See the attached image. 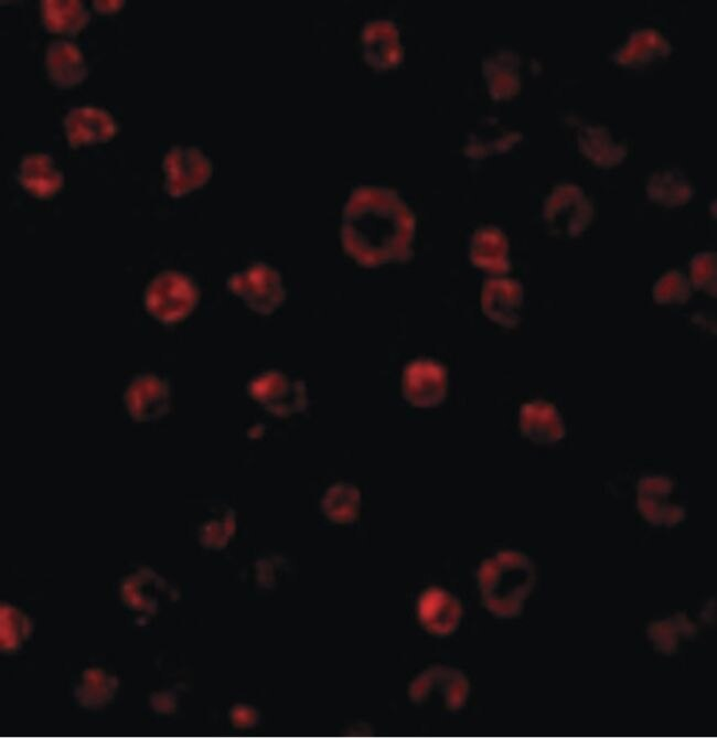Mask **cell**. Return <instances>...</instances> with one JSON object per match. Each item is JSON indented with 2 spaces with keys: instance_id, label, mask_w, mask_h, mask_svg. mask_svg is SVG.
Wrapping results in <instances>:
<instances>
[{
  "instance_id": "cell-10",
  "label": "cell",
  "mask_w": 717,
  "mask_h": 738,
  "mask_svg": "<svg viewBox=\"0 0 717 738\" xmlns=\"http://www.w3.org/2000/svg\"><path fill=\"white\" fill-rule=\"evenodd\" d=\"M590 216L587 199L575 186L557 188L546 201L545 217L556 233L576 235L586 227Z\"/></svg>"
},
{
  "instance_id": "cell-17",
  "label": "cell",
  "mask_w": 717,
  "mask_h": 738,
  "mask_svg": "<svg viewBox=\"0 0 717 738\" xmlns=\"http://www.w3.org/2000/svg\"><path fill=\"white\" fill-rule=\"evenodd\" d=\"M522 432L536 442H552L560 438L563 424L557 409L549 403L534 400L520 410Z\"/></svg>"
},
{
  "instance_id": "cell-7",
  "label": "cell",
  "mask_w": 717,
  "mask_h": 738,
  "mask_svg": "<svg viewBox=\"0 0 717 738\" xmlns=\"http://www.w3.org/2000/svg\"><path fill=\"white\" fill-rule=\"evenodd\" d=\"M248 392L267 410L279 416L302 411L308 404L304 383L276 370L256 376L249 383Z\"/></svg>"
},
{
  "instance_id": "cell-9",
  "label": "cell",
  "mask_w": 717,
  "mask_h": 738,
  "mask_svg": "<svg viewBox=\"0 0 717 738\" xmlns=\"http://www.w3.org/2000/svg\"><path fill=\"white\" fill-rule=\"evenodd\" d=\"M524 302L522 285L512 278L486 279L481 289L482 312L493 322L504 328H514L521 320Z\"/></svg>"
},
{
  "instance_id": "cell-2",
  "label": "cell",
  "mask_w": 717,
  "mask_h": 738,
  "mask_svg": "<svg viewBox=\"0 0 717 738\" xmlns=\"http://www.w3.org/2000/svg\"><path fill=\"white\" fill-rule=\"evenodd\" d=\"M478 584L482 603L490 612L513 618L521 613L535 585V568L522 553L500 552L482 563Z\"/></svg>"
},
{
  "instance_id": "cell-3",
  "label": "cell",
  "mask_w": 717,
  "mask_h": 738,
  "mask_svg": "<svg viewBox=\"0 0 717 738\" xmlns=\"http://www.w3.org/2000/svg\"><path fill=\"white\" fill-rule=\"evenodd\" d=\"M200 292L183 272L164 270L156 275L143 292L147 311L158 321L171 324L184 320L196 307Z\"/></svg>"
},
{
  "instance_id": "cell-22",
  "label": "cell",
  "mask_w": 717,
  "mask_h": 738,
  "mask_svg": "<svg viewBox=\"0 0 717 738\" xmlns=\"http://www.w3.org/2000/svg\"><path fill=\"white\" fill-rule=\"evenodd\" d=\"M651 196L666 205L683 203L691 196L689 186L675 177H661L650 185Z\"/></svg>"
},
{
  "instance_id": "cell-20",
  "label": "cell",
  "mask_w": 717,
  "mask_h": 738,
  "mask_svg": "<svg viewBox=\"0 0 717 738\" xmlns=\"http://www.w3.org/2000/svg\"><path fill=\"white\" fill-rule=\"evenodd\" d=\"M652 296L660 304H683L692 296L691 281L682 271L670 270L655 281Z\"/></svg>"
},
{
  "instance_id": "cell-4",
  "label": "cell",
  "mask_w": 717,
  "mask_h": 738,
  "mask_svg": "<svg viewBox=\"0 0 717 738\" xmlns=\"http://www.w3.org/2000/svg\"><path fill=\"white\" fill-rule=\"evenodd\" d=\"M226 285L231 292L259 314H271L282 306L287 297L281 274L263 261L233 272Z\"/></svg>"
},
{
  "instance_id": "cell-13",
  "label": "cell",
  "mask_w": 717,
  "mask_h": 738,
  "mask_svg": "<svg viewBox=\"0 0 717 738\" xmlns=\"http://www.w3.org/2000/svg\"><path fill=\"white\" fill-rule=\"evenodd\" d=\"M17 179L22 188L38 199H50L64 185V175L52 157L39 152L21 159Z\"/></svg>"
},
{
  "instance_id": "cell-1",
  "label": "cell",
  "mask_w": 717,
  "mask_h": 738,
  "mask_svg": "<svg viewBox=\"0 0 717 738\" xmlns=\"http://www.w3.org/2000/svg\"><path fill=\"white\" fill-rule=\"evenodd\" d=\"M414 233L415 217L392 189L360 185L343 207L341 243L344 252L362 267L408 260L413 255Z\"/></svg>"
},
{
  "instance_id": "cell-11",
  "label": "cell",
  "mask_w": 717,
  "mask_h": 738,
  "mask_svg": "<svg viewBox=\"0 0 717 738\" xmlns=\"http://www.w3.org/2000/svg\"><path fill=\"white\" fill-rule=\"evenodd\" d=\"M68 146L106 142L111 139L118 125L111 114L95 106H79L68 110L63 119Z\"/></svg>"
},
{
  "instance_id": "cell-12",
  "label": "cell",
  "mask_w": 717,
  "mask_h": 738,
  "mask_svg": "<svg viewBox=\"0 0 717 738\" xmlns=\"http://www.w3.org/2000/svg\"><path fill=\"white\" fill-rule=\"evenodd\" d=\"M460 601L445 589L430 587L418 600V618L424 629L432 635L451 634L461 620Z\"/></svg>"
},
{
  "instance_id": "cell-18",
  "label": "cell",
  "mask_w": 717,
  "mask_h": 738,
  "mask_svg": "<svg viewBox=\"0 0 717 738\" xmlns=\"http://www.w3.org/2000/svg\"><path fill=\"white\" fill-rule=\"evenodd\" d=\"M40 4L43 24L52 32L75 35L90 19L79 0H42Z\"/></svg>"
},
{
  "instance_id": "cell-19",
  "label": "cell",
  "mask_w": 717,
  "mask_h": 738,
  "mask_svg": "<svg viewBox=\"0 0 717 738\" xmlns=\"http://www.w3.org/2000/svg\"><path fill=\"white\" fill-rule=\"evenodd\" d=\"M360 491L350 483H336L332 485L322 500L324 514L333 522H352L360 509Z\"/></svg>"
},
{
  "instance_id": "cell-23",
  "label": "cell",
  "mask_w": 717,
  "mask_h": 738,
  "mask_svg": "<svg viewBox=\"0 0 717 738\" xmlns=\"http://www.w3.org/2000/svg\"><path fill=\"white\" fill-rule=\"evenodd\" d=\"M126 1L124 0H97L93 1L95 9L100 12H113L121 8Z\"/></svg>"
},
{
  "instance_id": "cell-8",
  "label": "cell",
  "mask_w": 717,
  "mask_h": 738,
  "mask_svg": "<svg viewBox=\"0 0 717 738\" xmlns=\"http://www.w3.org/2000/svg\"><path fill=\"white\" fill-rule=\"evenodd\" d=\"M402 391L405 399L415 407H436L447 396V370L431 359L414 360L404 367Z\"/></svg>"
},
{
  "instance_id": "cell-21",
  "label": "cell",
  "mask_w": 717,
  "mask_h": 738,
  "mask_svg": "<svg viewBox=\"0 0 717 738\" xmlns=\"http://www.w3.org/2000/svg\"><path fill=\"white\" fill-rule=\"evenodd\" d=\"M691 281L699 290L716 297L715 254L700 253L691 261Z\"/></svg>"
},
{
  "instance_id": "cell-15",
  "label": "cell",
  "mask_w": 717,
  "mask_h": 738,
  "mask_svg": "<svg viewBox=\"0 0 717 738\" xmlns=\"http://www.w3.org/2000/svg\"><path fill=\"white\" fill-rule=\"evenodd\" d=\"M170 400L168 384L153 375L137 377L126 392L128 408L140 418H151L167 411Z\"/></svg>"
},
{
  "instance_id": "cell-6",
  "label": "cell",
  "mask_w": 717,
  "mask_h": 738,
  "mask_svg": "<svg viewBox=\"0 0 717 738\" xmlns=\"http://www.w3.org/2000/svg\"><path fill=\"white\" fill-rule=\"evenodd\" d=\"M470 684L462 671L441 665L422 671L409 685V698L418 705L440 699L445 708L457 710L464 706Z\"/></svg>"
},
{
  "instance_id": "cell-16",
  "label": "cell",
  "mask_w": 717,
  "mask_h": 738,
  "mask_svg": "<svg viewBox=\"0 0 717 738\" xmlns=\"http://www.w3.org/2000/svg\"><path fill=\"white\" fill-rule=\"evenodd\" d=\"M472 264L490 274H505L511 268L505 236L494 227L479 229L470 244Z\"/></svg>"
},
{
  "instance_id": "cell-14",
  "label": "cell",
  "mask_w": 717,
  "mask_h": 738,
  "mask_svg": "<svg viewBox=\"0 0 717 738\" xmlns=\"http://www.w3.org/2000/svg\"><path fill=\"white\" fill-rule=\"evenodd\" d=\"M45 67L52 83L60 88L79 84L88 74L82 51L66 40H54L47 45Z\"/></svg>"
},
{
  "instance_id": "cell-5",
  "label": "cell",
  "mask_w": 717,
  "mask_h": 738,
  "mask_svg": "<svg viewBox=\"0 0 717 738\" xmlns=\"http://www.w3.org/2000/svg\"><path fill=\"white\" fill-rule=\"evenodd\" d=\"M164 190L172 197H181L201 188L213 173V163L197 147L176 145L162 161Z\"/></svg>"
}]
</instances>
